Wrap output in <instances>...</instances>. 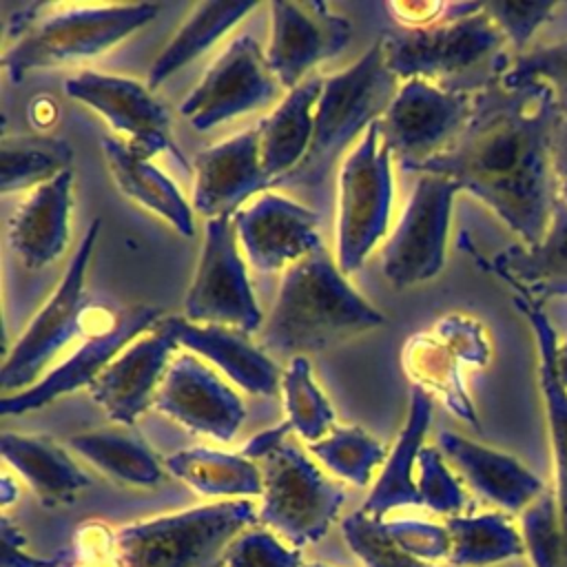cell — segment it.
I'll return each mask as SVG.
<instances>
[{
    "label": "cell",
    "instance_id": "obj_1",
    "mask_svg": "<svg viewBox=\"0 0 567 567\" xmlns=\"http://www.w3.org/2000/svg\"><path fill=\"white\" fill-rule=\"evenodd\" d=\"M560 120L545 89L496 82L476 93L474 111L456 140L414 166L443 175L481 199L520 241L536 246L558 202L554 131Z\"/></svg>",
    "mask_w": 567,
    "mask_h": 567
},
{
    "label": "cell",
    "instance_id": "obj_2",
    "mask_svg": "<svg viewBox=\"0 0 567 567\" xmlns=\"http://www.w3.org/2000/svg\"><path fill=\"white\" fill-rule=\"evenodd\" d=\"M383 323V312L348 284L321 244L284 270L275 303L261 326V348L295 359Z\"/></svg>",
    "mask_w": 567,
    "mask_h": 567
},
{
    "label": "cell",
    "instance_id": "obj_3",
    "mask_svg": "<svg viewBox=\"0 0 567 567\" xmlns=\"http://www.w3.org/2000/svg\"><path fill=\"white\" fill-rule=\"evenodd\" d=\"M157 13L155 2L24 4L7 22L2 64L9 78L20 82L35 69L84 62L148 24Z\"/></svg>",
    "mask_w": 567,
    "mask_h": 567
},
{
    "label": "cell",
    "instance_id": "obj_4",
    "mask_svg": "<svg viewBox=\"0 0 567 567\" xmlns=\"http://www.w3.org/2000/svg\"><path fill=\"white\" fill-rule=\"evenodd\" d=\"M379 42L396 78L472 95L501 82L514 60L503 31L483 7L427 27L388 31Z\"/></svg>",
    "mask_w": 567,
    "mask_h": 567
},
{
    "label": "cell",
    "instance_id": "obj_5",
    "mask_svg": "<svg viewBox=\"0 0 567 567\" xmlns=\"http://www.w3.org/2000/svg\"><path fill=\"white\" fill-rule=\"evenodd\" d=\"M396 80L385 64L379 40L354 64L323 78L308 153L272 186H319L348 144L385 113L399 91Z\"/></svg>",
    "mask_w": 567,
    "mask_h": 567
},
{
    "label": "cell",
    "instance_id": "obj_6",
    "mask_svg": "<svg viewBox=\"0 0 567 567\" xmlns=\"http://www.w3.org/2000/svg\"><path fill=\"white\" fill-rule=\"evenodd\" d=\"M246 498L217 501L126 525L115 536L120 567H210L257 520Z\"/></svg>",
    "mask_w": 567,
    "mask_h": 567
},
{
    "label": "cell",
    "instance_id": "obj_7",
    "mask_svg": "<svg viewBox=\"0 0 567 567\" xmlns=\"http://www.w3.org/2000/svg\"><path fill=\"white\" fill-rule=\"evenodd\" d=\"M259 463L264 489L257 518L297 549L317 543L337 518L343 489L288 439Z\"/></svg>",
    "mask_w": 567,
    "mask_h": 567
},
{
    "label": "cell",
    "instance_id": "obj_8",
    "mask_svg": "<svg viewBox=\"0 0 567 567\" xmlns=\"http://www.w3.org/2000/svg\"><path fill=\"white\" fill-rule=\"evenodd\" d=\"M392 153L381 137L379 120L359 137L339 168L337 266L357 270L388 230L392 210Z\"/></svg>",
    "mask_w": 567,
    "mask_h": 567
},
{
    "label": "cell",
    "instance_id": "obj_9",
    "mask_svg": "<svg viewBox=\"0 0 567 567\" xmlns=\"http://www.w3.org/2000/svg\"><path fill=\"white\" fill-rule=\"evenodd\" d=\"M100 219H93L80 239L58 288L38 310L29 328L2 359V394H16L33 385L47 363L80 332H84V275L100 235Z\"/></svg>",
    "mask_w": 567,
    "mask_h": 567
},
{
    "label": "cell",
    "instance_id": "obj_10",
    "mask_svg": "<svg viewBox=\"0 0 567 567\" xmlns=\"http://www.w3.org/2000/svg\"><path fill=\"white\" fill-rule=\"evenodd\" d=\"M461 188L443 175H419L381 252L383 277L408 288L436 277L445 264L452 202Z\"/></svg>",
    "mask_w": 567,
    "mask_h": 567
},
{
    "label": "cell",
    "instance_id": "obj_11",
    "mask_svg": "<svg viewBox=\"0 0 567 567\" xmlns=\"http://www.w3.org/2000/svg\"><path fill=\"white\" fill-rule=\"evenodd\" d=\"M472 93L447 91L425 80H408L379 117L381 137L403 171L445 151L474 111Z\"/></svg>",
    "mask_w": 567,
    "mask_h": 567
},
{
    "label": "cell",
    "instance_id": "obj_12",
    "mask_svg": "<svg viewBox=\"0 0 567 567\" xmlns=\"http://www.w3.org/2000/svg\"><path fill=\"white\" fill-rule=\"evenodd\" d=\"M237 241L230 217L206 219L199 264L184 299V317L188 321L237 328L241 332L261 328L264 317Z\"/></svg>",
    "mask_w": 567,
    "mask_h": 567
},
{
    "label": "cell",
    "instance_id": "obj_13",
    "mask_svg": "<svg viewBox=\"0 0 567 567\" xmlns=\"http://www.w3.org/2000/svg\"><path fill=\"white\" fill-rule=\"evenodd\" d=\"M279 91L281 84L270 71L266 53L252 35L241 33L182 100L179 113L195 131H208L224 120L272 104Z\"/></svg>",
    "mask_w": 567,
    "mask_h": 567
},
{
    "label": "cell",
    "instance_id": "obj_14",
    "mask_svg": "<svg viewBox=\"0 0 567 567\" xmlns=\"http://www.w3.org/2000/svg\"><path fill=\"white\" fill-rule=\"evenodd\" d=\"M64 91L97 111L137 155L151 159L168 151L186 168V159L171 137L168 111L153 97L148 86L131 78L82 71L64 82Z\"/></svg>",
    "mask_w": 567,
    "mask_h": 567
},
{
    "label": "cell",
    "instance_id": "obj_15",
    "mask_svg": "<svg viewBox=\"0 0 567 567\" xmlns=\"http://www.w3.org/2000/svg\"><path fill=\"white\" fill-rule=\"evenodd\" d=\"M350 20L326 2H270V44L266 60L288 91L319 62L337 55L350 40Z\"/></svg>",
    "mask_w": 567,
    "mask_h": 567
},
{
    "label": "cell",
    "instance_id": "obj_16",
    "mask_svg": "<svg viewBox=\"0 0 567 567\" xmlns=\"http://www.w3.org/2000/svg\"><path fill=\"white\" fill-rule=\"evenodd\" d=\"M159 321V308L155 306H131L117 312L109 328L86 334L73 354H69L58 368L47 372L31 388L16 394H2L0 412H31L84 385L89 388L128 343H133L140 334L151 332Z\"/></svg>",
    "mask_w": 567,
    "mask_h": 567
},
{
    "label": "cell",
    "instance_id": "obj_17",
    "mask_svg": "<svg viewBox=\"0 0 567 567\" xmlns=\"http://www.w3.org/2000/svg\"><path fill=\"white\" fill-rule=\"evenodd\" d=\"M233 226L259 272H279L321 246L319 217L281 195L261 193L233 215Z\"/></svg>",
    "mask_w": 567,
    "mask_h": 567
},
{
    "label": "cell",
    "instance_id": "obj_18",
    "mask_svg": "<svg viewBox=\"0 0 567 567\" xmlns=\"http://www.w3.org/2000/svg\"><path fill=\"white\" fill-rule=\"evenodd\" d=\"M153 408L217 441H230L246 416L235 390L193 354H179L168 365Z\"/></svg>",
    "mask_w": 567,
    "mask_h": 567
},
{
    "label": "cell",
    "instance_id": "obj_19",
    "mask_svg": "<svg viewBox=\"0 0 567 567\" xmlns=\"http://www.w3.org/2000/svg\"><path fill=\"white\" fill-rule=\"evenodd\" d=\"M177 341L164 319L128 343L89 385L93 401L120 425H133L155 403Z\"/></svg>",
    "mask_w": 567,
    "mask_h": 567
},
{
    "label": "cell",
    "instance_id": "obj_20",
    "mask_svg": "<svg viewBox=\"0 0 567 567\" xmlns=\"http://www.w3.org/2000/svg\"><path fill=\"white\" fill-rule=\"evenodd\" d=\"M193 168V206L206 219L228 217L250 195L272 186L259 159L257 126L199 151Z\"/></svg>",
    "mask_w": 567,
    "mask_h": 567
},
{
    "label": "cell",
    "instance_id": "obj_21",
    "mask_svg": "<svg viewBox=\"0 0 567 567\" xmlns=\"http://www.w3.org/2000/svg\"><path fill=\"white\" fill-rule=\"evenodd\" d=\"M436 447L467 487L503 514L520 516L547 489L543 478L516 456L476 443L452 430L439 432Z\"/></svg>",
    "mask_w": 567,
    "mask_h": 567
},
{
    "label": "cell",
    "instance_id": "obj_22",
    "mask_svg": "<svg viewBox=\"0 0 567 567\" xmlns=\"http://www.w3.org/2000/svg\"><path fill=\"white\" fill-rule=\"evenodd\" d=\"M177 346L188 348L213 361L241 390L275 396L281 388V372L264 348L248 339V332L226 326L193 323L186 317H164Z\"/></svg>",
    "mask_w": 567,
    "mask_h": 567
},
{
    "label": "cell",
    "instance_id": "obj_23",
    "mask_svg": "<svg viewBox=\"0 0 567 567\" xmlns=\"http://www.w3.org/2000/svg\"><path fill=\"white\" fill-rule=\"evenodd\" d=\"M71 186L73 171L69 168L33 188L9 219L7 241L24 266L42 268L64 252L69 241Z\"/></svg>",
    "mask_w": 567,
    "mask_h": 567
},
{
    "label": "cell",
    "instance_id": "obj_24",
    "mask_svg": "<svg viewBox=\"0 0 567 567\" xmlns=\"http://www.w3.org/2000/svg\"><path fill=\"white\" fill-rule=\"evenodd\" d=\"M494 270L509 281L516 295L540 306L567 301V202L558 197L536 246H512L494 259Z\"/></svg>",
    "mask_w": 567,
    "mask_h": 567
},
{
    "label": "cell",
    "instance_id": "obj_25",
    "mask_svg": "<svg viewBox=\"0 0 567 567\" xmlns=\"http://www.w3.org/2000/svg\"><path fill=\"white\" fill-rule=\"evenodd\" d=\"M321 91L323 78L310 73L257 124L259 159L272 184L288 175L308 153Z\"/></svg>",
    "mask_w": 567,
    "mask_h": 567
},
{
    "label": "cell",
    "instance_id": "obj_26",
    "mask_svg": "<svg viewBox=\"0 0 567 567\" xmlns=\"http://www.w3.org/2000/svg\"><path fill=\"white\" fill-rule=\"evenodd\" d=\"M516 306L525 315L532 332L536 337L538 357H540V388L545 399V414H547V432H549V447H551V467H554V483L551 494L556 501V512L565 538L567 549V390L560 385L556 370H554V352L558 343V334L545 312V308L527 297L516 295Z\"/></svg>",
    "mask_w": 567,
    "mask_h": 567
},
{
    "label": "cell",
    "instance_id": "obj_27",
    "mask_svg": "<svg viewBox=\"0 0 567 567\" xmlns=\"http://www.w3.org/2000/svg\"><path fill=\"white\" fill-rule=\"evenodd\" d=\"M102 153L117 188L140 206L159 215L179 235L190 237L195 221L193 208L175 186L151 159L137 155L117 135L102 137Z\"/></svg>",
    "mask_w": 567,
    "mask_h": 567
},
{
    "label": "cell",
    "instance_id": "obj_28",
    "mask_svg": "<svg viewBox=\"0 0 567 567\" xmlns=\"http://www.w3.org/2000/svg\"><path fill=\"white\" fill-rule=\"evenodd\" d=\"M432 421V396L423 388H412L408 421L401 427L383 470L363 503V512L383 518L385 512L403 505H421L416 489V458L423 450V439Z\"/></svg>",
    "mask_w": 567,
    "mask_h": 567
},
{
    "label": "cell",
    "instance_id": "obj_29",
    "mask_svg": "<svg viewBox=\"0 0 567 567\" xmlns=\"http://www.w3.org/2000/svg\"><path fill=\"white\" fill-rule=\"evenodd\" d=\"M0 450L4 461L49 507L71 501L91 483L66 450L47 436L4 432Z\"/></svg>",
    "mask_w": 567,
    "mask_h": 567
},
{
    "label": "cell",
    "instance_id": "obj_30",
    "mask_svg": "<svg viewBox=\"0 0 567 567\" xmlns=\"http://www.w3.org/2000/svg\"><path fill=\"white\" fill-rule=\"evenodd\" d=\"M252 9H257V2L250 0L199 2L151 64L146 86L151 91L157 89L175 71H179L182 66L199 58L204 51H208L226 31H230Z\"/></svg>",
    "mask_w": 567,
    "mask_h": 567
},
{
    "label": "cell",
    "instance_id": "obj_31",
    "mask_svg": "<svg viewBox=\"0 0 567 567\" xmlns=\"http://www.w3.org/2000/svg\"><path fill=\"white\" fill-rule=\"evenodd\" d=\"M164 465L188 487L204 496H261V467L244 454H228L208 447H190L168 454Z\"/></svg>",
    "mask_w": 567,
    "mask_h": 567
},
{
    "label": "cell",
    "instance_id": "obj_32",
    "mask_svg": "<svg viewBox=\"0 0 567 567\" xmlns=\"http://www.w3.org/2000/svg\"><path fill=\"white\" fill-rule=\"evenodd\" d=\"M450 534L447 563L454 567H494L525 556L520 527L498 509L458 514L445 520Z\"/></svg>",
    "mask_w": 567,
    "mask_h": 567
},
{
    "label": "cell",
    "instance_id": "obj_33",
    "mask_svg": "<svg viewBox=\"0 0 567 567\" xmlns=\"http://www.w3.org/2000/svg\"><path fill=\"white\" fill-rule=\"evenodd\" d=\"M501 82L505 86L534 84L545 89L556 111L567 117V2H558L538 40L512 60Z\"/></svg>",
    "mask_w": 567,
    "mask_h": 567
},
{
    "label": "cell",
    "instance_id": "obj_34",
    "mask_svg": "<svg viewBox=\"0 0 567 567\" xmlns=\"http://www.w3.org/2000/svg\"><path fill=\"white\" fill-rule=\"evenodd\" d=\"M69 447L111 478L128 485L151 487L162 481V467L148 445L117 427L93 430L71 436Z\"/></svg>",
    "mask_w": 567,
    "mask_h": 567
},
{
    "label": "cell",
    "instance_id": "obj_35",
    "mask_svg": "<svg viewBox=\"0 0 567 567\" xmlns=\"http://www.w3.org/2000/svg\"><path fill=\"white\" fill-rule=\"evenodd\" d=\"M2 193L40 186L71 168L73 148L53 137L18 135L4 137L0 146Z\"/></svg>",
    "mask_w": 567,
    "mask_h": 567
},
{
    "label": "cell",
    "instance_id": "obj_36",
    "mask_svg": "<svg viewBox=\"0 0 567 567\" xmlns=\"http://www.w3.org/2000/svg\"><path fill=\"white\" fill-rule=\"evenodd\" d=\"M452 348L436 334H416L403 348V365L408 374L416 381V388H423L427 394L439 392L443 401L461 416L474 421L470 403L458 385L452 357Z\"/></svg>",
    "mask_w": 567,
    "mask_h": 567
},
{
    "label": "cell",
    "instance_id": "obj_37",
    "mask_svg": "<svg viewBox=\"0 0 567 567\" xmlns=\"http://www.w3.org/2000/svg\"><path fill=\"white\" fill-rule=\"evenodd\" d=\"M310 452L339 478L365 487L374 470L388 458V450L359 425H334L323 439L308 445Z\"/></svg>",
    "mask_w": 567,
    "mask_h": 567
},
{
    "label": "cell",
    "instance_id": "obj_38",
    "mask_svg": "<svg viewBox=\"0 0 567 567\" xmlns=\"http://www.w3.org/2000/svg\"><path fill=\"white\" fill-rule=\"evenodd\" d=\"M281 392L288 412L286 421L301 439L315 443L334 427V412L315 383L312 368L306 357H295L288 361L281 379Z\"/></svg>",
    "mask_w": 567,
    "mask_h": 567
},
{
    "label": "cell",
    "instance_id": "obj_39",
    "mask_svg": "<svg viewBox=\"0 0 567 567\" xmlns=\"http://www.w3.org/2000/svg\"><path fill=\"white\" fill-rule=\"evenodd\" d=\"M341 534L363 567H432V563L410 556L388 534L383 518L370 516L363 509H357L343 518Z\"/></svg>",
    "mask_w": 567,
    "mask_h": 567
},
{
    "label": "cell",
    "instance_id": "obj_40",
    "mask_svg": "<svg viewBox=\"0 0 567 567\" xmlns=\"http://www.w3.org/2000/svg\"><path fill=\"white\" fill-rule=\"evenodd\" d=\"M518 527L532 567H567V549L551 487L518 516Z\"/></svg>",
    "mask_w": 567,
    "mask_h": 567
},
{
    "label": "cell",
    "instance_id": "obj_41",
    "mask_svg": "<svg viewBox=\"0 0 567 567\" xmlns=\"http://www.w3.org/2000/svg\"><path fill=\"white\" fill-rule=\"evenodd\" d=\"M416 489L423 507L447 518L465 514L467 494L436 445H423L416 458Z\"/></svg>",
    "mask_w": 567,
    "mask_h": 567
},
{
    "label": "cell",
    "instance_id": "obj_42",
    "mask_svg": "<svg viewBox=\"0 0 567 567\" xmlns=\"http://www.w3.org/2000/svg\"><path fill=\"white\" fill-rule=\"evenodd\" d=\"M483 9L503 31L512 55L525 53L543 33V29L554 18L558 2H509L492 0L483 2Z\"/></svg>",
    "mask_w": 567,
    "mask_h": 567
},
{
    "label": "cell",
    "instance_id": "obj_43",
    "mask_svg": "<svg viewBox=\"0 0 567 567\" xmlns=\"http://www.w3.org/2000/svg\"><path fill=\"white\" fill-rule=\"evenodd\" d=\"M224 567H303L301 549L286 545L268 527L244 529L226 549Z\"/></svg>",
    "mask_w": 567,
    "mask_h": 567
},
{
    "label": "cell",
    "instance_id": "obj_44",
    "mask_svg": "<svg viewBox=\"0 0 567 567\" xmlns=\"http://www.w3.org/2000/svg\"><path fill=\"white\" fill-rule=\"evenodd\" d=\"M385 529L410 556L423 563H432L439 558L447 560L450 534L445 525L419 518H401L385 520Z\"/></svg>",
    "mask_w": 567,
    "mask_h": 567
},
{
    "label": "cell",
    "instance_id": "obj_45",
    "mask_svg": "<svg viewBox=\"0 0 567 567\" xmlns=\"http://www.w3.org/2000/svg\"><path fill=\"white\" fill-rule=\"evenodd\" d=\"M0 567H53L51 560L31 556L24 549V536L9 518H2V563Z\"/></svg>",
    "mask_w": 567,
    "mask_h": 567
},
{
    "label": "cell",
    "instance_id": "obj_46",
    "mask_svg": "<svg viewBox=\"0 0 567 567\" xmlns=\"http://www.w3.org/2000/svg\"><path fill=\"white\" fill-rule=\"evenodd\" d=\"M292 430V425L288 421L270 427V430H264L259 434H255L241 450V454L250 461H261L266 454H270L277 445H281L288 436V432Z\"/></svg>",
    "mask_w": 567,
    "mask_h": 567
},
{
    "label": "cell",
    "instance_id": "obj_47",
    "mask_svg": "<svg viewBox=\"0 0 567 567\" xmlns=\"http://www.w3.org/2000/svg\"><path fill=\"white\" fill-rule=\"evenodd\" d=\"M554 175L558 197L567 202V117L563 115L554 131Z\"/></svg>",
    "mask_w": 567,
    "mask_h": 567
},
{
    "label": "cell",
    "instance_id": "obj_48",
    "mask_svg": "<svg viewBox=\"0 0 567 567\" xmlns=\"http://www.w3.org/2000/svg\"><path fill=\"white\" fill-rule=\"evenodd\" d=\"M554 370H556L560 385L567 390V334L558 337L556 352H554Z\"/></svg>",
    "mask_w": 567,
    "mask_h": 567
},
{
    "label": "cell",
    "instance_id": "obj_49",
    "mask_svg": "<svg viewBox=\"0 0 567 567\" xmlns=\"http://www.w3.org/2000/svg\"><path fill=\"white\" fill-rule=\"evenodd\" d=\"M11 498H16V496H11V481H9V476H4L2 478V503L7 505Z\"/></svg>",
    "mask_w": 567,
    "mask_h": 567
},
{
    "label": "cell",
    "instance_id": "obj_50",
    "mask_svg": "<svg viewBox=\"0 0 567 567\" xmlns=\"http://www.w3.org/2000/svg\"><path fill=\"white\" fill-rule=\"evenodd\" d=\"M303 567H328V565H323V563H310V565H303Z\"/></svg>",
    "mask_w": 567,
    "mask_h": 567
}]
</instances>
